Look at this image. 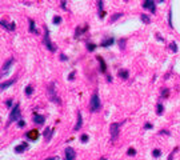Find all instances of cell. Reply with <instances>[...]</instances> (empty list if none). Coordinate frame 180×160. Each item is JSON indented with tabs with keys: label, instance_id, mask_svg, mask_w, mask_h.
<instances>
[{
	"label": "cell",
	"instance_id": "cell-1",
	"mask_svg": "<svg viewBox=\"0 0 180 160\" xmlns=\"http://www.w3.org/2000/svg\"><path fill=\"white\" fill-rule=\"evenodd\" d=\"M19 116H20V107H19V104H16V106L12 108L11 113H9V119H8V122H9V123L16 122V120H19ZM9 123H8V124H9Z\"/></svg>",
	"mask_w": 180,
	"mask_h": 160
},
{
	"label": "cell",
	"instance_id": "cell-2",
	"mask_svg": "<svg viewBox=\"0 0 180 160\" xmlns=\"http://www.w3.org/2000/svg\"><path fill=\"white\" fill-rule=\"evenodd\" d=\"M99 109H100V99H99L97 93H93V96L91 99V111L96 112Z\"/></svg>",
	"mask_w": 180,
	"mask_h": 160
},
{
	"label": "cell",
	"instance_id": "cell-3",
	"mask_svg": "<svg viewBox=\"0 0 180 160\" xmlns=\"http://www.w3.org/2000/svg\"><path fill=\"white\" fill-rule=\"evenodd\" d=\"M44 43H46V46L48 47V49L49 51H52V52H55L56 51V48H55V46L51 43V40H49V31H48V28L47 27H44Z\"/></svg>",
	"mask_w": 180,
	"mask_h": 160
},
{
	"label": "cell",
	"instance_id": "cell-4",
	"mask_svg": "<svg viewBox=\"0 0 180 160\" xmlns=\"http://www.w3.org/2000/svg\"><path fill=\"white\" fill-rule=\"evenodd\" d=\"M39 135H40V132H39L37 129H31V131H28V132L26 133V137L29 139V140H32V142H35V140H37Z\"/></svg>",
	"mask_w": 180,
	"mask_h": 160
},
{
	"label": "cell",
	"instance_id": "cell-5",
	"mask_svg": "<svg viewBox=\"0 0 180 160\" xmlns=\"http://www.w3.org/2000/svg\"><path fill=\"white\" fill-rule=\"evenodd\" d=\"M53 88H55V84L52 83V84L49 86V88H48V95H49V97H51V99L53 100L55 103L60 104V100H59V97H57V96L55 95V89H53Z\"/></svg>",
	"mask_w": 180,
	"mask_h": 160
},
{
	"label": "cell",
	"instance_id": "cell-6",
	"mask_svg": "<svg viewBox=\"0 0 180 160\" xmlns=\"http://www.w3.org/2000/svg\"><path fill=\"white\" fill-rule=\"evenodd\" d=\"M120 124L122 123H113L112 126H111V137H112V140L113 139H116L117 137V133H119V127H120Z\"/></svg>",
	"mask_w": 180,
	"mask_h": 160
},
{
	"label": "cell",
	"instance_id": "cell-7",
	"mask_svg": "<svg viewBox=\"0 0 180 160\" xmlns=\"http://www.w3.org/2000/svg\"><path fill=\"white\" fill-rule=\"evenodd\" d=\"M143 7H144L146 9H149L152 13H155V11H156V7H155V2H153V0H146L144 4H143Z\"/></svg>",
	"mask_w": 180,
	"mask_h": 160
},
{
	"label": "cell",
	"instance_id": "cell-8",
	"mask_svg": "<svg viewBox=\"0 0 180 160\" xmlns=\"http://www.w3.org/2000/svg\"><path fill=\"white\" fill-rule=\"evenodd\" d=\"M44 116H42V115H37V113H35L33 115V123L35 124H39V126H42V124H44Z\"/></svg>",
	"mask_w": 180,
	"mask_h": 160
},
{
	"label": "cell",
	"instance_id": "cell-9",
	"mask_svg": "<svg viewBox=\"0 0 180 160\" xmlns=\"http://www.w3.org/2000/svg\"><path fill=\"white\" fill-rule=\"evenodd\" d=\"M73 159H75V151L71 147L66 148V160H73Z\"/></svg>",
	"mask_w": 180,
	"mask_h": 160
},
{
	"label": "cell",
	"instance_id": "cell-10",
	"mask_svg": "<svg viewBox=\"0 0 180 160\" xmlns=\"http://www.w3.org/2000/svg\"><path fill=\"white\" fill-rule=\"evenodd\" d=\"M115 43V39L113 37H108V39H106V40H103L102 42V47H109V46H112Z\"/></svg>",
	"mask_w": 180,
	"mask_h": 160
},
{
	"label": "cell",
	"instance_id": "cell-11",
	"mask_svg": "<svg viewBox=\"0 0 180 160\" xmlns=\"http://www.w3.org/2000/svg\"><path fill=\"white\" fill-rule=\"evenodd\" d=\"M27 148H28V144H27V143H22L20 146L15 147V152H17V153H20V152H24Z\"/></svg>",
	"mask_w": 180,
	"mask_h": 160
},
{
	"label": "cell",
	"instance_id": "cell-12",
	"mask_svg": "<svg viewBox=\"0 0 180 160\" xmlns=\"http://www.w3.org/2000/svg\"><path fill=\"white\" fill-rule=\"evenodd\" d=\"M82 124H83V117H82V113L77 112V123H76V126H75V131H79V129H80V127H82Z\"/></svg>",
	"mask_w": 180,
	"mask_h": 160
},
{
	"label": "cell",
	"instance_id": "cell-13",
	"mask_svg": "<svg viewBox=\"0 0 180 160\" xmlns=\"http://www.w3.org/2000/svg\"><path fill=\"white\" fill-rule=\"evenodd\" d=\"M12 63H13V59H9V60H8V62H7V63L4 64V67H3V71H2V75H3V76L6 75V72H7V69L9 68V66H11Z\"/></svg>",
	"mask_w": 180,
	"mask_h": 160
},
{
	"label": "cell",
	"instance_id": "cell-14",
	"mask_svg": "<svg viewBox=\"0 0 180 160\" xmlns=\"http://www.w3.org/2000/svg\"><path fill=\"white\" fill-rule=\"evenodd\" d=\"M96 59L99 60V63H100V71H102V72H106V69H107V66H106V63L103 62V59L100 57V56H97Z\"/></svg>",
	"mask_w": 180,
	"mask_h": 160
},
{
	"label": "cell",
	"instance_id": "cell-15",
	"mask_svg": "<svg viewBox=\"0 0 180 160\" xmlns=\"http://www.w3.org/2000/svg\"><path fill=\"white\" fill-rule=\"evenodd\" d=\"M97 4H99V15H100V17H104L106 12H103V0H99Z\"/></svg>",
	"mask_w": 180,
	"mask_h": 160
},
{
	"label": "cell",
	"instance_id": "cell-16",
	"mask_svg": "<svg viewBox=\"0 0 180 160\" xmlns=\"http://www.w3.org/2000/svg\"><path fill=\"white\" fill-rule=\"evenodd\" d=\"M51 135H52V129H51V128H46V131H44V137H46V140H47V142L49 140Z\"/></svg>",
	"mask_w": 180,
	"mask_h": 160
},
{
	"label": "cell",
	"instance_id": "cell-17",
	"mask_svg": "<svg viewBox=\"0 0 180 160\" xmlns=\"http://www.w3.org/2000/svg\"><path fill=\"white\" fill-rule=\"evenodd\" d=\"M119 76L122 77V79H127V77H128V71L120 69V71H119Z\"/></svg>",
	"mask_w": 180,
	"mask_h": 160
},
{
	"label": "cell",
	"instance_id": "cell-18",
	"mask_svg": "<svg viewBox=\"0 0 180 160\" xmlns=\"http://www.w3.org/2000/svg\"><path fill=\"white\" fill-rule=\"evenodd\" d=\"M29 31L33 32V33H37V29L35 28V23H33V20H29Z\"/></svg>",
	"mask_w": 180,
	"mask_h": 160
},
{
	"label": "cell",
	"instance_id": "cell-19",
	"mask_svg": "<svg viewBox=\"0 0 180 160\" xmlns=\"http://www.w3.org/2000/svg\"><path fill=\"white\" fill-rule=\"evenodd\" d=\"M163 111H164L163 106L159 103V104H157V107H156V113H157V115H162V113H163Z\"/></svg>",
	"mask_w": 180,
	"mask_h": 160
},
{
	"label": "cell",
	"instance_id": "cell-20",
	"mask_svg": "<svg viewBox=\"0 0 180 160\" xmlns=\"http://www.w3.org/2000/svg\"><path fill=\"white\" fill-rule=\"evenodd\" d=\"M32 92H33V88H32L31 86L26 87V95H27V96H31V95H32Z\"/></svg>",
	"mask_w": 180,
	"mask_h": 160
},
{
	"label": "cell",
	"instance_id": "cell-21",
	"mask_svg": "<svg viewBox=\"0 0 180 160\" xmlns=\"http://www.w3.org/2000/svg\"><path fill=\"white\" fill-rule=\"evenodd\" d=\"M13 83H15V80H11V82H8V83H3V84H2V89H6L7 87L12 86Z\"/></svg>",
	"mask_w": 180,
	"mask_h": 160
},
{
	"label": "cell",
	"instance_id": "cell-22",
	"mask_svg": "<svg viewBox=\"0 0 180 160\" xmlns=\"http://www.w3.org/2000/svg\"><path fill=\"white\" fill-rule=\"evenodd\" d=\"M140 19H142L144 23H149V22H151V19H149L147 15H140Z\"/></svg>",
	"mask_w": 180,
	"mask_h": 160
},
{
	"label": "cell",
	"instance_id": "cell-23",
	"mask_svg": "<svg viewBox=\"0 0 180 160\" xmlns=\"http://www.w3.org/2000/svg\"><path fill=\"white\" fill-rule=\"evenodd\" d=\"M95 48H96V46H95V44H92V43H87V49H88L89 52H92Z\"/></svg>",
	"mask_w": 180,
	"mask_h": 160
},
{
	"label": "cell",
	"instance_id": "cell-24",
	"mask_svg": "<svg viewBox=\"0 0 180 160\" xmlns=\"http://www.w3.org/2000/svg\"><path fill=\"white\" fill-rule=\"evenodd\" d=\"M152 155H153V157H159L160 155H162V151H160V149H153Z\"/></svg>",
	"mask_w": 180,
	"mask_h": 160
},
{
	"label": "cell",
	"instance_id": "cell-25",
	"mask_svg": "<svg viewBox=\"0 0 180 160\" xmlns=\"http://www.w3.org/2000/svg\"><path fill=\"white\" fill-rule=\"evenodd\" d=\"M169 48H171V51H172V52H176V51H177V47H176V43H175V42H172V43L169 44Z\"/></svg>",
	"mask_w": 180,
	"mask_h": 160
},
{
	"label": "cell",
	"instance_id": "cell-26",
	"mask_svg": "<svg viewBox=\"0 0 180 160\" xmlns=\"http://www.w3.org/2000/svg\"><path fill=\"white\" fill-rule=\"evenodd\" d=\"M124 44H126V39H122L119 42V46H120V48H122V49H124Z\"/></svg>",
	"mask_w": 180,
	"mask_h": 160
},
{
	"label": "cell",
	"instance_id": "cell-27",
	"mask_svg": "<svg viewBox=\"0 0 180 160\" xmlns=\"http://www.w3.org/2000/svg\"><path fill=\"white\" fill-rule=\"evenodd\" d=\"M120 16H122V13H116V15H113V17L111 19V23H112V22H115V20H117Z\"/></svg>",
	"mask_w": 180,
	"mask_h": 160
},
{
	"label": "cell",
	"instance_id": "cell-28",
	"mask_svg": "<svg viewBox=\"0 0 180 160\" xmlns=\"http://www.w3.org/2000/svg\"><path fill=\"white\" fill-rule=\"evenodd\" d=\"M60 22H62V17H60V16H56V17L53 19V23H55V24H59Z\"/></svg>",
	"mask_w": 180,
	"mask_h": 160
},
{
	"label": "cell",
	"instance_id": "cell-29",
	"mask_svg": "<svg viewBox=\"0 0 180 160\" xmlns=\"http://www.w3.org/2000/svg\"><path fill=\"white\" fill-rule=\"evenodd\" d=\"M127 153H128V155H129V156H133V155H135V153H136V151H135V149H133V148H129V149H128V152H127Z\"/></svg>",
	"mask_w": 180,
	"mask_h": 160
},
{
	"label": "cell",
	"instance_id": "cell-30",
	"mask_svg": "<svg viewBox=\"0 0 180 160\" xmlns=\"http://www.w3.org/2000/svg\"><path fill=\"white\" fill-rule=\"evenodd\" d=\"M168 96V89H163L162 92V97H167Z\"/></svg>",
	"mask_w": 180,
	"mask_h": 160
},
{
	"label": "cell",
	"instance_id": "cell-31",
	"mask_svg": "<svg viewBox=\"0 0 180 160\" xmlns=\"http://www.w3.org/2000/svg\"><path fill=\"white\" fill-rule=\"evenodd\" d=\"M80 140H82V142H88V136H87V135H83L82 137H80Z\"/></svg>",
	"mask_w": 180,
	"mask_h": 160
},
{
	"label": "cell",
	"instance_id": "cell-32",
	"mask_svg": "<svg viewBox=\"0 0 180 160\" xmlns=\"http://www.w3.org/2000/svg\"><path fill=\"white\" fill-rule=\"evenodd\" d=\"M17 126H19V127H20V128H23V127H24V126H26V123H24V122H23V120H20V122H19V123H17Z\"/></svg>",
	"mask_w": 180,
	"mask_h": 160
},
{
	"label": "cell",
	"instance_id": "cell-33",
	"mask_svg": "<svg viewBox=\"0 0 180 160\" xmlns=\"http://www.w3.org/2000/svg\"><path fill=\"white\" fill-rule=\"evenodd\" d=\"M6 104H7V107H11V106H12V100H7Z\"/></svg>",
	"mask_w": 180,
	"mask_h": 160
},
{
	"label": "cell",
	"instance_id": "cell-34",
	"mask_svg": "<svg viewBox=\"0 0 180 160\" xmlns=\"http://www.w3.org/2000/svg\"><path fill=\"white\" fill-rule=\"evenodd\" d=\"M73 77H75V72H72V73H69V76H68V79H69V80H72Z\"/></svg>",
	"mask_w": 180,
	"mask_h": 160
},
{
	"label": "cell",
	"instance_id": "cell-35",
	"mask_svg": "<svg viewBox=\"0 0 180 160\" xmlns=\"http://www.w3.org/2000/svg\"><path fill=\"white\" fill-rule=\"evenodd\" d=\"M60 59H62V60H64V62H66V60H67V56H66V55H60Z\"/></svg>",
	"mask_w": 180,
	"mask_h": 160
},
{
	"label": "cell",
	"instance_id": "cell-36",
	"mask_svg": "<svg viewBox=\"0 0 180 160\" xmlns=\"http://www.w3.org/2000/svg\"><path fill=\"white\" fill-rule=\"evenodd\" d=\"M152 128V124H146V129H151Z\"/></svg>",
	"mask_w": 180,
	"mask_h": 160
},
{
	"label": "cell",
	"instance_id": "cell-37",
	"mask_svg": "<svg viewBox=\"0 0 180 160\" xmlns=\"http://www.w3.org/2000/svg\"><path fill=\"white\" fill-rule=\"evenodd\" d=\"M62 7L66 9V0H63V2H62Z\"/></svg>",
	"mask_w": 180,
	"mask_h": 160
},
{
	"label": "cell",
	"instance_id": "cell-38",
	"mask_svg": "<svg viewBox=\"0 0 180 160\" xmlns=\"http://www.w3.org/2000/svg\"><path fill=\"white\" fill-rule=\"evenodd\" d=\"M56 157H49V159H47V160H55Z\"/></svg>",
	"mask_w": 180,
	"mask_h": 160
},
{
	"label": "cell",
	"instance_id": "cell-39",
	"mask_svg": "<svg viewBox=\"0 0 180 160\" xmlns=\"http://www.w3.org/2000/svg\"><path fill=\"white\" fill-rule=\"evenodd\" d=\"M159 2H160V3H162V2H164V0H159Z\"/></svg>",
	"mask_w": 180,
	"mask_h": 160
},
{
	"label": "cell",
	"instance_id": "cell-40",
	"mask_svg": "<svg viewBox=\"0 0 180 160\" xmlns=\"http://www.w3.org/2000/svg\"><path fill=\"white\" fill-rule=\"evenodd\" d=\"M102 160H106V159H102Z\"/></svg>",
	"mask_w": 180,
	"mask_h": 160
}]
</instances>
